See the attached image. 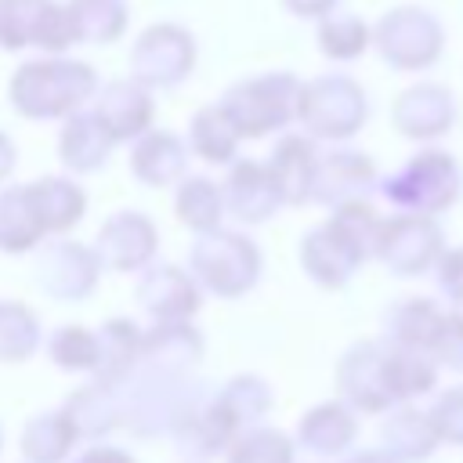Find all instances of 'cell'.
Here are the masks:
<instances>
[{"label": "cell", "instance_id": "31", "mask_svg": "<svg viewBox=\"0 0 463 463\" xmlns=\"http://www.w3.org/2000/svg\"><path fill=\"white\" fill-rule=\"evenodd\" d=\"M441 318V307L430 297H405L383 315V336L394 347H416L427 351V340Z\"/></svg>", "mask_w": 463, "mask_h": 463}, {"label": "cell", "instance_id": "24", "mask_svg": "<svg viewBox=\"0 0 463 463\" xmlns=\"http://www.w3.org/2000/svg\"><path fill=\"white\" fill-rule=\"evenodd\" d=\"M354 430H358L354 412L344 402H322L300 416L297 441L315 456H340L354 441Z\"/></svg>", "mask_w": 463, "mask_h": 463}, {"label": "cell", "instance_id": "22", "mask_svg": "<svg viewBox=\"0 0 463 463\" xmlns=\"http://www.w3.org/2000/svg\"><path fill=\"white\" fill-rule=\"evenodd\" d=\"M112 145L116 141L98 123V116L80 112V109L72 116H65V127L58 134V156L72 174H94L98 166H105L112 156Z\"/></svg>", "mask_w": 463, "mask_h": 463}, {"label": "cell", "instance_id": "39", "mask_svg": "<svg viewBox=\"0 0 463 463\" xmlns=\"http://www.w3.org/2000/svg\"><path fill=\"white\" fill-rule=\"evenodd\" d=\"M47 354L54 365L72 373H94L98 365V333L87 326H61L47 340Z\"/></svg>", "mask_w": 463, "mask_h": 463}, {"label": "cell", "instance_id": "30", "mask_svg": "<svg viewBox=\"0 0 463 463\" xmlns=\"http://www.w3.org/2000/svg\"><path fill=\"white\" fill-rule=\"evenodd\" d=\"M76 427L72 420L65 416V409H54V412H40L25 423L22 430V459L25 463H61L72 445H76Z\"/></svg>", "mask_w": 463, "mask_h": 463}, {"label": "cell", "instance_id": "47", "mask_svg": "<svg viewBox=\"0 0 463 463\" xmlns=\"http://www.w3.org/2000/svg\"><path fill=\"white\" fill-rule=\"evenodd\" d=\"M11 166H14V145L7 134H0V181L11 174Z\"/></svg>", "mask_w": 463, "mask_h": 463}, {"label": "cell", "instance_id": "43", "mask_svg": "<svg viewBox=\"0 0 463 463\" xmlns=\"http://www.w3.org/2000/svg\"><path fill=\"white\" fill-rule=\"evenodd\" d=\"M427 416H430V423H434V430H438L441 441L463 445V383L459 387H449L434 402V409Z\"/></svg>", "mask_w": 463, "mask_h": 463}, {"label": "cell", "instance_id": "35", "mask_svg": "<svg viewBox=\"0 0 463 463\" xmlns=\"http://www.w3.org/2000/svg\"><path fill=\"white\" fill-rule=\"evenodd\" d=\"M76 43H112L127 29V0H69Z\"/></svg>", "mask_w": 463, "mask_h": 463}, {"label": "cell", "instance_id": "36", "mask_svg": "<svg viewBox=\"0 0 463 463\" xmlns=\"http://www.w3.org/2000/svg\"><path fill=\"white\" fill-rule=\"evenodd\" d=\"M174 210H177L181 224H188L192 232H210L224 217V192L210 177H184L177 184Z\"/></svg>", "mask_w": 463, "mask_h": 463}, {"label": "cell", "instance_id": "15", "mask_svg": "<svg viewBox=\"0 0 463 463\" xmlns=\"http://www.w3.org/2000/svg\"><path fill=\"white\" fill-rule=\"evenodd\" d=\"M199 282L177 264H145L137 282V304L156 322H184L199 311Z\"/></svg>", "mask_w": 463, "mask_h": 463}, {"label": "cell", "instance_id": "42", "mask_svg": "<svg viewBox=\"0 0 463 463\" xmlns=\"http://www.w3.org/2000/svg\"><path fill=\"white\" fill-rule=\"evenodd\" d=\"M427 354L434 365L463 373V311H441V318L427 340Z\"/></svg>", "mask_w": 463, "mask_h": 463}, {"label": "cell", "instance_id": "32", "mask_svg": "<svg viewBox=\"0 0 463 463\" xmlns=\"http://www.w3.org/2000/svg\"><path fill=\"white\" fill-rule=\"evenodd\" d=\"M43 224L36 217V206L25 192V184L0 192V250L4 253H25L43 239Z\"/></svg>", "mask_w": 463, "mask_h": 463}, {"label": "cell", "instance_id": "2", "mask_svg": "<svg viewBox=\"0 0 463 463\" xmlns=\"http://www.w3.org/2000/svg\"><path fill=\"white\" fill-rule=\"evenodd\" d=\"M188 271L203 289L232 300L257 286L260 250L250 235L217 224L210 232H195V242L188 250Z\"/></svg>", "mask_w": 463, "mask_h": 463}, {"label": "cell", "instance_id": "38", "mask_svg": "<svg viewBox=\"0 0 463 463\" xmlns=\"http://www.w3.org/2000/svg\"><path fill=\"white\" fill-rule=\"evenodd\" d=\"M40 347V322L18 300H0V362H25Z\"/></svg>", "mask_w": 463, "mask_h": 463}, {"label": "cell", "instance_id": "26", "mask_svg": "<svg viewBox=\"0 0 463 463\" xmlns=\"http://www.w3.org/2000/svg\"><path fill=\"white\" fill-rule=\"evenodd\" d=\"M141 358V329L130 318H109L98 329V365L94 380L116 387L130 376V369Z\"/></svg>", "mask_w": 463, "mask_h": 463}, {"label": "cell", "instance_id": "10", "mask_svg": "<svg viewBox=\"0 0 463 463\" xmlns=\"http://www.w3.org/2000/svg\"><path fill=\"white\" fill-rule=\"evenodd\" d=\"M166 434H174L177 452L188 456V459H210V456L224 452L239 438V430L232 427V420L224 416V409L217 405V398L206 394L199 383L192 387V394L174 412Z\"/></svg>", "mask_w": 463, "mask_h": 463}, {"label": "cell", "instance_id": "7", "mask_svg": "<svg viewBox=\"0 0 463 463\" xmlns=\"http://www.w3.org/2000/svg\"><path fill=\"white\" fill-rule=\"evenodd\" d=\"M76 43L72 14L54 0H0V47H40L47 54H61Z\"/></svg>", "mask_w": 463, "mask_h": 463}, {"label": "cell", "instance_id": "12", "mask_svg": "<svg viewBox=\"0 0 463 463\" xmlns=\"http://www.w3.org/2000/svg\"><path fill=\"white\" fill-rule=\"evenodd\" d=\"M336 387H340V402L347 409H358V412L391 409L394 398L383 380V344L362 340V344L347 347L344 358L336 362Z\"/></svg>", "mask_w": 463, "mask_h": 463}, {"label": "cell", "instance_id": "20", "mask_svg": "<svg viewBox=\"0 0 463 463\" xmlns=\"http://www.w3.org/2000/svg\"><path fill=\"white\" fill-rule=\"evenodd\" d=\"M184 170H188V148L170 130H145L137 145L130 148V174L141 184L163 188V184L181 181Z\"/></svg>", "mask_w": 463, "mask_h": 463}, {"label": "cell", "instance_id": "25", "mask_svg": "<svg viewBox=\"0 0 463 463\" xmlns=\"http://www.w3.org/2000/svg\"><path fill=\"white\" fill-rule=\"evenodd\" d=\"M438 441L441 438H438L430 416L420 412V409H412V405L394 409L391 420L380 427V445L398 463H420V459H427L438 449Z\"/></svg>", "mask_w": 463, "mask_h": 463}, {"label": "cell", "instance_id": "13", "mask_svg": "<svg viewBox=\"0 0 463 463\" xmlns=\"http://www.w3.org/2000/svg\"><path fill=\"white\" fill-rule=\"evenodd\" d=\"M156 246H159L156 224L137 210H119L101 224L98 239H94V257L101 260V268L137 271V268L152 264Z\"/></svg>", "mask_w": 463, "mask_h": 463}, {"label": "cell", "instance_id": "17", "mask_svg": "<svg viewBox=\"0 0 463 463\" xmlns=\"http://www.w3.org/2000/svg\"><path fill=\"white\" fill-rule=\"evenodd\" d=\"M90 112L98 116V123L109 130L112 141H130V137H141L152 123V94L134 76L112 80L98 90V101Z\"/></svg>", "mask_w": 463, "mask_h": 463}, {"label": "cell", "instance_id": "18", "mask_svg": "<svg viewBox=\"0 0 463 463\" xmlns=\"http://www.w3.org/2000/svg\"><path fill=\"white\" fill-rule=\"evenodd\" d=\"M365 257L326 221L318 228H311L304 239H300V268L326 289H340L347 286V279L358 271Z\"/></svg>", "mask_w": 463, "mask_h": 463}, {"label": "cell", "instance_id": "5", "mask_svg": "<svg viewBox=\"0 0 463 463\" xmlns=\"http://www.w3.org/2000/svg\"><path fill=\"white\" fill-rule=\"evenodd\" d=\"M300 80L289 72H268L242 80L224 90L221 109L235 123L239 137H264L271 130H282L297 112Z\"/></svg>", "mask_w": 463, "mask_h": 463}, {"label": "cell", "instance_id": "46", "mask_svg": "<svg viewBox=\"0 0 463 463\" xmlns=\"http://www.w3.org/2000/svg\"><path fill=\"white\" fill-rule=\"evenodd\" d=\"M76 463H137L134 456H127L123 449H112V445H94V449H87Z\"/></svg>", "mask_w": 463, "mask_h": 463}, {"label": "cell", "instance_id": "29", "mask_svg": "<svg viewBox=\"0 0 463 463\" xmlns=\"http://www.w3.org/2000/svg\"><path fill=\"white\" fill-rule=\"evenodd\" d=\"M65 416L80 438H105L112 427H119V394L116 387L94 380L65 398Z\"/></svg>", "mask_w": 463, "mask_h": 463}, {"label": "cell", "instance_id": "6", "mask_svg": "<svg viewBox=\"0 0 463 463\" xmlns=\"http://www.w3.org/2000/svg\"><path fill=\"white\" fill-rule=\"evenodd\" d=\"M373 43L391 69L416 72L438 61L445 33H441V22L423 7H394L376 22Z\"/></svg>", "mask_w": 463, "mask_h": 463}, {"label": "cell", "instance_id": "45", "mask_svg": "<svg viewBox=\"0 0 463 463\" xmlns=\"http://www.w3.org/2000/svg\"><path fill=\"white\" fill-rule=\"evenodd\" d=\"M336 4L340 0H282V7L297 18H326L329 11H336Z\"/></svg>", "mask_w": 463, "mask_h": 463}, {"label": "cell", "instance_id": "1", "mask_svg": "<svg viewBox=\"0 0 463 463\" xmlns=\"http://www.w3.org/2000/svg\"><path fill=\"white\" fill-rule=\"evenodd\" d=\"M7 94L25 119H65L98 94V76L87 61L40 58L11 76Z\"/></svg>", "mask_w": 463, "mask_h": 463}, {"label": "cell", "instance_id": "37", "mask_svg": "<svg viewBox=\"0 0 463 463\" xmlns=\"http://www.w3.org/2000/svg\"><path fill=\"white\" fill-rule=\"evenodd\" d=\"M369 40L373 29L351 11H329L318 22V51L333 61H354L358 54H365Z\"/></svg>", "mask_w": 463, "mask_h": 463}, {"label": "cell", "instance_id": "34", "mask_svg": "<svg viewBox=\"0 0 463 463\" xmlns=\"http://www.w3.org/2000/svg\"><path fill=\"white\" fill-rule=\"evenodd\" d=\"M213 398H217V405L224 409V416L232 420V427L239 434L257 427L268 416V409H271V387L260 376H253V373L228 380L221 391H213Z\"/></svg>", "mask_w": 463, "mask_h": 463}, {"label": "cell", "instance_id": "21", "mask_svg": "<svg viewBox=\"0 0 463 463\" xmlns=\"http://www.w3.org/2000/svg\"><path fill=\"white\" fill-rule=\"evenodd\" d=\"M315 159H318V148L311 137L304 134H286L275 141L271 156H268V170L279 184V195L286 206H300L307 203V188H311V174H315Z\"/></svg>", "mask_w": 463, "mask_h": 463}, {"label": "cell", "instance_id": "9", "mask_svg": "<svg viewBox=\"0 0 463 463\" xmlns=\"http://www.w3.org/2000/svg\"><path fill=\"white\" fill-rule=\"evenodd\" d=\"M373 253L394 271V275H420L427 271L441 253V228L427 213L402 210L391 221H380Z\"/></svg>", "mask_w": 463, "mask_h": 463}, {"label": "cell", "instance_id": "41", "mask_svg": "<svg viewBox=\"0 0 463 463\" xmlns=\"http://www.w3.org/2000/svg\"><path fill=\"white\" fill-rule=\"evenodd\" d=\"M228 463H293V441L282 430L250 427L232 441Z\"/></svg>", "mask_w": 463, "mask_h": 463}, {"label": "cell", "instance_id": "40", "mask_svg": "<svg viewBox=\"0 0 463 463\" xmlns=\"http://www.w3.org/2000/svg\"><path fill=\"white\" fill-rule=\"evenodd\" d=\"M380 221H383V217H380L365 199H347V203L333 206V217H329V224H333L362 257H373Z\"/></svg>", "mask_w": 463, "mask_h": 463}, {"label": "cell", "instance_id": "27", "mask_svg": "<svg viewBox=\"0 0 463 463\" xmlns=\"http://www.w3.org/2000/svg\"><path fill=\"white\" fill-rule=\"evenodd\" d=\"M33 206H36V217L43 224V232H69L83 210H87V195L80 184H72L69 177H40V181H29L25 184Z\"/></svg>", "mask_w": 463, "mask_h": 463}, {"label": "cell", "instance_id": "19", "mask_svg": "<svg viewBox=\"0 0 463 463\" xmlns=\"http://www.w3.org/2000/svg\"><path fill=\"white\" fill-rule=\"evenodd\" d=\"M221 192H224V210H232L246 224H260L282 206V195H279L271 170L257 159L232 163V174H228Z\"/></svg>", "mask_w": 463, "mask_h": 463}, {"label": "cell", "instance_id": "3", "mask_svg": "<svg viewBox=\"0 0 463 463\" xmlns=\"http://www.w3.org/2000/svg\"><path fill=\"white\" fill-rule=\"evenodd\" d=\"M380 188L398 210L434 217V213L456 206V199L463 192V174L449 152L427 148V152L412 156L405 166H398Z\"/></svg>", "mask_w": 463, "mask_h": 463}, {"label": "cell", "instance_id": "11", "mask_svg": "<svg viewBox=\"0 0 463 463\" xmlns=\"http://www.w3.org/2000/svg\"><path fill=\"white\" fill-rule=\"evenodd\" d=\"M98 275H101V260L94 257V250L83 242H69V239L47 242L36 260V282L54 300L90 297V289L98 286Z\"/></svg>", "mask_w": 463, "mask_h": 463}, {"label": "cell", "instance_id": "8", "mask_svg": "<svg viewBox=\"0 0 463 463\" xmlns=\"http://www.w3.org/2000/svg\"><path fill=\"white\" fill-rule=\"evenodd\" d=\"M195 65V36L174 22L148 25L130 51V76L145 87L170 90Z\"/></svg>", "mask_w": 463, "mask_h": 463}, {"label": "cell", "instance_id": "23", "mask_svg": "<svg viewBox=\"0 0 463 463\" xmlns=\"http://www.w3.org/2000/svg\"><path fill=\"white\" fill-rule=\"evenodd\" d=\"M199 358H203V336L188 318L184 322H156L148 333H141L137 362H152V365H163L174 373H192Z\"/></svg>", "mask_w": 463, "mask_h": 463}, {"label": "cell", "instance_id": "48", "mask_svg": "<svg viewBox=\"0 0 463 463\" xmlns=\"http://www.w3.org/2000/svg\"><path fill=\"white\" fill-rule=\"evenodd\" d=\"M344 463H398V459H391L383 449H369V452H354V456H347Z\"/></svg>", "mask_w": 463, "mask_h": 463}, {"label": "cell", "instance_id": "4", "mask_svg": "<svg viewBox=\"0 0 463 463\" xmlns=\"http://www.w3.org/2000/svg\"><path fill=\"white\" fill-rule=\"evenodd\" d=\"M365 116H369L365 90L351 76H318L300 83L293 119H300L311 137L344 141L362 130Z\"/></svg>", "mask_w": 463, "mask_h": 463}, {"label": "cell", "instance_id": "28", "mask_svg": "<svg viewBox=\"0 0 463 463\" xmlns=\"http://www.w3.org/2000/svg\"><path fill=\"white\" fill-rule=\"evenodd\" d=\"M383 380H387V391H391L394 405H402V402H412V398H420L434 387L438 365L430 362L427 351L383 344Z\"/></svg>", "mask_w": 463, "mask_h": 463}, {"label": "cell", "instance_id": "33", "mask_svg": "<svg viewBox=\"0 0 463 463\" xmlns=\"http://www.w3.org/2000/svg\"><path fill=\"white\" fill-rule=\"evenodd\" d=\"M188 145L206 163H232L235 159V152H239V130L228 119V112L221 109V101L217 105H203L192 116Z\"/></svg>", "mask_w": 463, "mask_h": 463}, {"label": "cell", "instance_id": "44", "mask_svg": "<svg viewBox=\"0 0 463 463\" xmlns=\"http://www.w3.org/2000/svg\"><path fill=\"white\" fill-rule=\"evenodd\" d=\"M430 268H434L438 289H441L452 304H463V246H459V250H441Z\"/></svg>", "mask_w": 463, "mask_h": 463}, {"label": "cell", "instance_id": "14", "mask_svg": "<svg viewBox=\"0 0 463 463\" xmlns=\"http://www.w3.org/2000/svg\"><path fill=\"white\" fill-rule=\"evenodd\" d=\"M373 184H376V166H373V159L362 156V152H351V148H336V152L315 159L307 203L340 206V203H347V199H365Z\"/></svg>", "mask_w": 463, "mask_h": 463}, {"label": "cell", "instance_id": "16", "mask_svg": "<svg viewBox=\"0 0 463 463\" xmlns=\"http://www.w3.org/2000/svg\"><path fill=\"white\" fill-rule=\"evenodd\" d=\"M391 119L405 137L430 141V137H441L456 123V101L441 83H416L398 94Z\"/></svg>", "mask_w": 463, "mask_h": 463}]
</instances>
